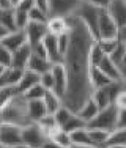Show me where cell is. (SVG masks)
I'll return each mask as SVG.
<instances>
[{"mask_svg": "<svg viewBox=\"0 0 126 148\" xmlns=\"http://www.w3.org/2000/svg\"><path fill=\"white\" fill-rule=\"evenodd\" d=\"M69 46L63 57V66L68 77V87L63 96V106L77 114L79 109L92 98L93 88L90 82L92 60L90 51L96 38L76 16H69Z\"/></svg>", "mask_w": 126, "mask_h": 148, "instance_id": "6da1fadb", "label": "cell"}, {"mask_svg": "<svg viewBox=\"0 0 126 148\" xmlns=\"http://www.w3.org/2000/svg\"><path fill=\"white\" fill-rule=\"evenodd\" d=\"M0 123H11L21 128H25L33 123L27 114V99L24 95L17 93L11 103L0 110Z\"/></svg>", "mask_w": 126, "mask_h": 148, "instance_id": "7a4b0ae2", "label": "cell"}, {"mask_svg": "<svg viewBox=\"0 0 126 148\" xmlns=\"http://www.w3.org/2000/svg\"><path fill=\"white\" fill-rule=\"evenodd\" d=\"M101 11H103V10H99V8H96V6H93V5H88V3L82 2L73 16L77 17L80 22L92 32L93 36L98 40V22H99Z\"/></svg>", "mask_w": 126, "mask_h": 148, "instance_id": "3957f363", "label": "cell"}, {"mask_svg": "<svg viewBox=\"0 0 126 148\" xmlns=\"http://www.w3.org/2000/svg\"><path fill=\"white\" fill-rule=\"evenodd\" d=\"M117 120H118V109L115 107V104H112L110 107L99 110V114L88 123L87 128L103 129V131L112 132L114 129H117Z\"/></svg>", "mask_w": 126, "mask_h": 148, "instance_id": "277c9868", "label": "cell"}, {"mask_svg": "<svg viewBox=\"0 0 126 148\" xmlns=\"http://www.w3.org/2000/svg\"><path fill=\"white\" fill-rule=\"evenodd\" d=\"M0 143L6 148L22 145V128L11 123H0Z\"/></svg>", "mask_w": 126, "mask_h": 148, "instance_id": "5b68a950", "label": "cell"}, {"mask_svg": "<svg viewBox=\"0 0 126 148\" xmlns=\"http://www.w3.org/2000/svg\"><path fill=\"white\" fill-rule=\"evenodd\" d=\"M118 30H120V27L117 25L114 17L109 14L107 10H103L99 14V22H98V40L118 38Z\"/></svg>", "mask_w": 126, "mask_h": 148, "instance_id": "8992f818", "label": "cell"}, {"mask_svg": "<svg viewBox=\"0 0 126 148\" xmlns=\"http://www.w3.org/2000/svg\"><path fill=\"white\" fill-rule=\"evenodd\" d=\"M49 137L44 134V131L38 126V123H32V125L22 128V143L32 148H43Z\"/></svg>", "mask_w": 126, "mask_h": 148, "instance_id": "52a82bcc", "label": "cell"}, {"mask_svg": "<svg viewBox=\"0 0 126 148\" xmlns=\"http://www.w3.org/2000/svg\"><path fill=\"white\" fill-rule=\"evenodd\" d=\"M82 0H49V17H69L76 13Z\"/></svg>", "mask_w": 126, "mask_h": 148, "instance_id": "ba28073f", "label": "cell"}, {"mask_svg": "<svg viewBox=\"0 0 126 148\" xmlns=\"http://www.w3.org/2000/svg\"><path fill=\"white\" fill-rule=\"evenodd\" d=\"M0 44L5 46L8 51L16 52L17 49H21L22 46L29 44L25 30H14V32H10V33H6L5 36H3V40L0 41Z\"/></svg>", "mask_w": 126, "mask_h": 148, "instance_id": "9c48e42d", "label": "cell"}, {"mask_svg": "<svg viewBox=\"0 0 126 148\" xmlns=\"http://www.w3.org/2000/svg\"><path fill=\"white\" fill-rule=\"evenodd\" d=\"M51 71H52V76H54V90L52 91H55L63 101V96L66 93V87H68V77H66L65 66H63V63H55Z\"/></svg>", "mask_w": 126, "mask_h": 148, "instance_id": "30bf717a", "label": "cell"}, {"mask_svg": "<svg viewBox=\"0 0 126 148\" xmlns=\"http://www.w3.org/2000/svg\"><path fill=\"white\" fill-rule=\"evenodd\" d=\"M27 33V41L32 47H35L36 44L43 43V40L46 38V35L49 33L47 32V25L46 24H41V22H29L25 29Z\"/></svg>", "mask_w": 126, "mask_h": 148, "instance_id": "8fae6325", "label": "cell"}, {"mask_svg": "<svg viewBox=\"0 0 126 148\" xmlns=\"http://www.w3.org/2000/svg\"><path fill=\"white\" fill-rule=\"evenodd\" d=\"M43 44H44V47H46L47 58L52 65H55V63H63V57L60 54V47H58V36L47 33L46 38L43 40Z\"/></svg>", "mask_w": 126, "mask_h": 148, "instance_id": "7c38bea8", "label": "cell"}, {"mask_svg": "<svg viewBox=\"0 0 126 148\" xmlns=\"http://www.w3.org/2000/svg\"><path fill=\"white\" fill-rule=\"evenodd\" d=\"M33 54V49L30 44L22 46L21 49H17L16 52H13V62H11V68H17V69H27L29 60Z\"/></svg>", "mask_w": 126, "mask_h": 148, "instance_id": "4fadbf2b", "label": "cell"}, {"mask_svg": "<svg viewBox=\"0 0 126 148\" xmlns=\"http://www.w3.org/2000/svg\"><path fill=\"white\" fill-rule=\"evenodd\" d=\"M46 25H47V32H49V33L55 35V36L69 33V19H68V17L51 16Z\"/></svg>", "mask_w": 126, "mask_h": 148, "instance_id": "5bb4252c", "label": "cell"}, {"mask_svg": "<svg viewBox=\"0 0 126 148\" xmlns=\"http://www.w3.org/2000/svg\"><path fill=\"white\" fill-rule=\"evenodd\" d=\"M107 11L114 17V21L117 22L118 27L126 25V2L125 0H112Z\"/></svg>", "mask_w": 126, "mask_h": 148, "instance_id": "9a60e30c", "label": "cell"}, {"mask_svg": "<svg viewBox=\"0 0 126 148\" xmlns=\"http://www.w3.org/2000/svg\"><path fill=\"white\" fill-rule=\"evenodd\" d=\"M27 114H29V118L33 123H38L41 118H44L47 115L46 106H44L43 99H32L27 101Z\"/></svg>", "mask_w": 126, "mask_h": 148, "instance_id": "2e32d148", "label": "cell"}, {"mask_svg": "<svg viewBox=\"0 0 126 148\" xmlns=\"http://www.w3.org/2000/svg\"><path fill=\"white\" fill-rule=\"evenodd\" d=\"M52 66H54V65H52V63L49 62L47 58L40 57V55H36V54H32V57H30V60H29V65H27V69L41 76V74L51 71Z\"/></svg>", "mask_w": 126, "mask_h": 148, "instance_id": "e0dca14e", "label": "cell"}, {"mask_svg": "<svg viewBox=\"0 0 126 148\" xmlns=\"http://www.w3.org/2000/svg\"><path fill=\"white\" fill-rule=\"evenodd\" d=\"M90 82H92V88H104V87L110 85L114 80L107 76L106 73H103L98 66H92V71H90Z\"/></svg>", "mask_w": 126, "mask_h": 148, "instance_id": "ac0fdd59", "label": "cell"}, {"mask_svg": "<svg viewBox=\"0 0 126 148\" xmlns=\"http://www.w3.org/2000/svg\"><path fill=\"white\" fill-rule=\"evenodd\" d=\"M92 99L94 101V104L98 106L99 110H104V109L110 107V106L114 104V101H112V98H110V93H109V90H107V87L93 90Z\"/></svg>", "mask_w": 126, "mask_h": 148, "instance_id": "d6986e66", "label": "cell"}, {"mask_svg": "<svg viewBox=\"0 0 126 148\" xmlns=\"http://www.w3.org/2000/svg\"><path fill=\"white\" fill-rule=\"evenodd\" d=\"M98 68L101 69L103 73H106L107 76L110 77L114 82H121V74H120V68H118L117 65H115L114 62H112L110 57H104L103 62L99 63V66Z\"/></svg>", "mask_w": 126, "mask_h": 148, "instance_id": "ffe728a7", "label": "cell"}, {"mask_svg": "<svg viewBox=\"0 0 126 148\" xmlns=\"http://www.w3.org/2000/svg\"><path fill=\"white\" fill-rule=\"evenodd\" d=\"M40 77H41L40 74L32 73V71H29V69H25V71H24L22 79H21V82H19V85H17V91H19L21 95H24L27 90H30L33 85L40 84Z\"/></svg>", "mask_w": 126, "mask_h": 148, "instance_id": "44dd1931", "label": "cell"}, {"mask_svg": "<svg viewBox=\"0 0 126 148\" xmlns=\"http://www.w3.org/2000/svg\"><path fill=\"white\" fill-rule=\"evenodd\" d=\"M99 114V109H98V106L94 104V101L90 98V99H87L85 101V104L82 106V107L79 109V112H77V115L82 120H85L87 123H90L92 120L96 117V115Z\"/></svg>", "mask_w": 126, "mask_h": 148, "instance_id": "7402d4cb", "label": "cell"}, {"mask_svg": "<svg viewBox=\"0 0 126 148\" xmlns=\"http://www.w3.org/2000/svg\"><path fill=\"white\" fill-rule=\"evenodd\" d=\"M0 25L8 32V33H10V32L17 30L16 19H14V10H13V8L2 10V11H0Z\"/></svg>", "mask_w": 126, "mask_h": 148, "instance_id": "603a6c76", "label": "cell"}, {"mask_svg": "<svg viewBox=\"0 0 126 148\" xmlns=\"http://www.w3.org/2000/svg\"><path fill=\"white\" fill-rule=\"evenodd\" d=\"M90 134V139H92L93 145L98 148H106L107 142H109V131H103V129H93V128H87Z\"/></svg>", "mask_w": 126, "mask_h": 148, "instance_id": "cb8c5ba5", "label": "cell"}, {"mask_svg": "<svg viewBox=\"0 0 126 148\" xmlns=\"http://www.w3.org/2000/svg\"><path fill=\"white\" fill-rule=\"evenodd\" d=\"M69 137H71V145L94 147L93 142H92V139H90V134H88V129H87V128H82V129H77V131L71 132V134H69Z\"/></svg>", "mask_w": 126, "mask_h": 148, "instance_id": "d4e9b609", "label": "cell"}, {"mask_svg": "<svg viewBox=\"0 0 126 148\" xmlns=\"http://www.w3.org/2000/svg\"><path fill=\"white\" fill-rule=\"evenodd\" d=\"M43 101H44V106H46L47 114H51V115H54L55 112H57L58 109H60L62 106H63L62 98L58 96V95L55 93V91H47Z\"/></svg>", "mask_w": 126, "mask_h": 148, "instance_id": "484cf974", "label": "cell"}, {"mask_svg": "<svg viewBox=\"0 0 126 148\" xmlns=\"http://www.w3.org/2000/svg\"><path fill=\"white\" fill-rule=\"evenodd\" d=\"M49 139H51L52 142H55L60 148H69L71 147V137H69V134L66 131H63L62 128H58L54 134H51Z\"/></svg>", "mask_w": 126, "mask_h": 148, "instance_id": "4316f807", "label": "cell"}, {"mask_svg": "<svg viewBox=\"0 0 126 148\" xmlns=\"http://www.w3.org/2000/svg\"><path fill=\"white\" fill-rule=\"evenodd\" d=\"M38 126H40L41 129L44 131V134L49 137L51 134H54L55 131L58 129V125H57V121H55V118H54V115H51V114H47L44 118H41L40 121H38Z\"/></svg>", "mask_w": 126, "mask_h": 148, "instance_id": "83f0119b", "label": "cell"}, {"mask_svg": "<svg viewBox=\"0 0 126 148\" xmlns=\"http://www.w3.org/2000/svg\"><path fill=\"white\" fill-rule=\"evenodd\" d=\"M88 126V123L85 121V120H82L79 117L77 114H74L71 118H69V121L66 123L65 126H63V131H66L68 134H71V132H74V131H77V129H82V128H87Z\"/></svg>", "mask_w": 126, "mask_h": 148, "instance_id": "f1b7e54d", "label": "cell"}, {"mask_svg": "<svg viewBox=\"0 0 126 148\" xmlns=\"http://www.w3.org/2000/svg\"><path fill=\"white\" fill-rule=\"evenodd\" d=\"M96 43L101 47V51L104 52V55H106V57H110V55L117 51L118 46H120L118 38H112V40H96Z\"/></svg>", "mask_w": 126, "mask_h": 148, "instance_id": "f546056e", "label": "cell"}, {"mask_svg": "<svg viewBox=\"0 0 126 148\" xmlns=\"http://www.w3.org/2000/svg\"><path fill=\"white\" fill-rule=\"evenodd\" d=\"M17 93H19L17 87H3V88H0V110L11 103V99Z\"/></svg>", "mask_w": 126, "mask_h": 148, "instance_id": "4dcf8cb0", "label": "cell"}, {"mask_svg": "<svg viewBox=\"0 0 126 148\" xmlns=\"http://www.w3.org/2000/svg\"><path fill=\"white\" fill-rule=\"evenodd\" d=\"M24 76V69H17V68H8L5 73V80L6 85L10 87H17Z\"/></svg>", "mask_w": 126, "mask_h": 148, "instance_id": "1f68e13d", "label": "cell"}, {"mask_svg": "<svg viewBox=\"0 0 126 148\" xmlns=\"http://www.w3.org/2000/svg\"><path fill=\"white\" fill-rule=\"evenodd\" d=\"M73 115H74V112L69 110V109L66 107V106H62V107L54 114V118H55V121H57L58 128H63V126H65L66 123L69 121V118H71Z\"/></svg>", "mask_w": 126, "mask_h": 148, "instance_id": "d6a6232c", "label": "cell"}, {"mask_svg": "<svg viewBox=\"0 0 126 148\" xmlns=\"http://www.w3.org/2000/svg\"><path fill=\"white\" fill-rule=\"evenodd\" d=\"M107 145H125L126 147V128H117L110 132Z\"/></svg>", "mask_w": 126, "mask_h": 148, "instance_id": "836d02e7", "label": "cell"}, {"mask_svg": "<svg viewBox=\"0 0 126 148\" xmlns=\"http://www.w3.org/2000/svg\"><path fill=\"white\" fill-rule=\"evenodd\" d=\"M46 93H47V90L44 88L41 84H36V85H33L30 90H27L25 93H24V96H25L27 101H32V99H44Z\"/></svg>", "mask_w": 126, "mask_h": 148, "instance_id": "e575fe53", "label": "cell"}, {"mask_svg": "<svg viewBox=\"0 0 126 148\" xmlns=\"http://www.w3.org/2000/svg\"><path fill=\"white\" fill-rule=\"evenodd\" d=\"M13 10H14V19H16L17 30H25L27 25H29V22H30L29 13L22 11V10H19V8H13Z\"/></svg>", "mask_w": 126, "mask_h": 148, "instance_id": "d590c367", "label": "cell"}, {"mask_svg": "<svg viewBox=\"0 0 126 148\" xmlns=\"http://www.w3.org/2000/svg\"><path fill=\"white\" fill-rule=\"evenodd\" d=\"M29 19H30V22H41V24H47V21H49V14L47 13H44L43 10H40V8H32L30 11H29Z\"/></svg>", "mask_w": 126, "mask_h": 148, "instance_id": "8d00e7d4", "label": "cell"}, {"mask_svg": "<svg viewBox=\"0 0 126 148\" xmlns=\"http://www.w3.org/2000/svg\"><path fill=\"white\" fill-rule=\"evenodd\" d=\"M106 57L104 52L101 51V47L98 46V43L93 44L92 51H90V60H92V66H99V63L103 62V58Z\"/></svg>", "mask_w": 126, "mask_h": 148, "instance_id": "74e56055", "label": "cell"}, {"mask_svg": "<svg viewBox=\"0 0 126 148\" xmlns=\"http://www.w3.org/2000/svg\"><path fill=\"white\" fill-rule=\"evenodd\" d=\"M11 62H13V52L0 44V65L5 66V68H11Z\"/></svg>", "mask_w": 126, "mask_h": 148, "instance_id": "f35d334b", "label": "cell"}, {"mask_svg": "<svg viewBox=\"0 0 126 148\" xmlns=\"http://www.w3.org/2000/svg\"><path fill=\"white\" fill-rule=\"evenodd\" d=\"M40 84H41V85H43L47 91H52V90H54V76H52V71L41 74Z\"/></svg>", "mask_w": 126, "mask_h": 148, "instance_id": "ab89813d", "label": "cell"}, {"mask_svg": "<svg viewBox=\"0 0 126 148\" xmlns=\"http://www.w3.org/2000/svg\"><path fill=\"white\" fill-rule=\"evenodd\" d=\"M82 2L88 3V5H93V6H96V8H99V10H107L112 0H82Z\"/></svg>", "mask_w": 126, "mask_h": 148, "instance_id": "60d3db41", "label": "cell"}, {"mask_svg": "<svg viewBox=\"0 0 126 148\" xmlns=\"http://www.w3.org/2000/svg\"><path fill=\"white\" fill-rule=\"evenodd\" d=\"M115 107L117 109H126V87L118 93V96L115 98Z\"/></svg>", "mask_w": 126, "mask_h": 148, "instance_id": "b9f144b4", "label": "cell"}, {"mask_svg": "<svg viewBox=\"0 0 126 148\" xmlns=\"http://www.w3.org/2000/svg\"><path fill=\"white\" fill-rule=\"evenodd\" d=\"M117 128H126V109H118Z\"/></svg>", "mask_w": 126, "mask_h": 148, "instance_id": "7bdbcfd3", "label": "cell"}, {"mask_svg": "<svg viewBox=\"0 0 126 148\" xmlns=\"http://www.w3.org/2000/svg\"><path fill=\"white\" fill-rule=\"evenodd\" d=\"M16 8H19V10H22V11L29 13L32 8H35V2H33V0H22V2L16 6Z\"/></svg>", "mask_w": 126, "mask_h": 148, "instance_id": "ee69618b", "label": "cell"}, {"mask_svg": "<svg viewBox=\"0 0 126 148\" xmlns=\"http://www.w3.org/2000/svg\"><path fill=\"white\" fill-rule=\"evenodd\" d=\"M32 49H33V54L40 55V57H44V58H47V52H46V47H44V44H43V43L36 44L35 47H32ZM47 60H49V58H47Z\"/></svg>", "mask_w": 126, "mask_h": 148, "instance_id": "f6af8a7d", "label": "cell"}, {"mask_svg": "<svg viewBox=\"0 0 126 148\" xmlns=\"http://www.w3.org/2000/svg\"><path fill=\"white\" fill-rule=\"evenodd\" d=\"M35 2V6L40 10H43L44 13L49 14V0H33Z\"/></svg>", "mask_w": 126, "mask_h": 148, "instance_id": "bcb514c9", "label": "cell"}, {"mask_svg": "<svg viewBox=\"0 0 126 148\" xmlns=\"http://www.w3.org/2000/svg\"><path fill=\"white\" fill-rule=\"evenodd\" d=\"M118 41L126 46V25L120 27V30H118Z\"/></svg>", "mask_w": 126, "mask_h": 148, "instance_id": "7dc6e473", "label": "cell"}, {"mask_svg": "<svg viewBox=\"0 0 126 148\" xmlns=\"http://www.w3.org/2000/svg\"><path fill=\"white\" fill-rule=\"evenodd\" d=\"M43 148H60V147H58L55 142H52L51 139H47V140H46V143L43 145Z\"/></svg>", "mask_w": 126, "mask_h": 148, "instance_id": "c3c4849f", "label": "cell"}, {"mask_svg": "<svg viewBox=\"0 0 126 148\" xmlns=\"http://www.w3.org/2000/svg\"><path fill=\"white\" fill-rule=\"evenodd\" d=\"M120 74H121V82L126 87V66H120Z\"/></svg>", "mask_w": 126, "mask_h": 148, "instance_id": "681fc988", "label": "cell"}, {"mask_svg": "<svg viewBox=\"0 0 126 148\" xmlns=\"http://www.w3.org/2000/svg\"><path fill=\"white\" fill-rule=\"evenodd\" d=\"M22 2V0H8V3H10V8H16L19 3Z\"/></svg>", "mask_w": 126, "mask_h": 148, "instance_id": "f907efd6", "label": "cell"}, {"mask_svg": "<svg viewBox=\"0 0 126 148\" xmlns=\"http://www.w3.org/2000/svg\"><path fill=\"white\" fill-rule=\"evenodd\" d=\"M6 33H8V32H6V30H5V29H3V27H2V25H0V41H2V40H3V36H5V35H6Z\"/></svg>", "mask_w": 126, "mask_h": 148, "instance_id": "816d5d0a", "label": "cell"}, {"mask_svg": "<svg viewBox=\"0 0 126 148\" xmlns=\"http://www.w3.org/2000/svg\"><path fill=\"white\" fill-rule=\"evenodd\" d=\"M6 69H8V68H5V66H2V65H0V77H3V76H5Z\"/></svg>", "mask_w": 126, "mask_h": 148, "instance_id": "f5cc1de1", "label": "cell"}, {"mask_svg": "<svg viewBox=\"0 0 126 148\" xmlns=\"http://www.w3.org/2000/svg\"><path fill=\"white\" fill-rule=\"evenodd\" d=\"M69 148H96V147H85V145H71Z\"/></svg>", "mask_w": 126, "mask_h": 148, "instance_id": "db71d44e", "label": "cell"}, {"mask_svg": "<svg viewBox=\"0 0 126 148\" xmlns=\"http://www.w3.org/2000/svg\"><path fill=\"white\" fill-rule=\"evenodd\" d=\"M106 148H126L125 145H107Z\"/></svg>", "mask_w": 126, "mask_h": 148, "instance_id": "11a10c76", "label": "cell"}, {"mask_svg": "<svg viewBox=\"0 0 126 148\" xmlns=\"http://www.w3.org/2000/svg\"><path fill=\"white\" fill-rule=\"evenodd\" d=\"M120 66H126V52H125V57H123V62H121Z\"/></svg>", "mask_w": 126, "mask_h": 148, "instance_id": "9f6ffc18", "label": "cell"}, {"mask_svg": "<svg viewBox=\"0 0 126 148\" xmlns=\"http://www.w3.org/2000/svg\"><path fill=\"white\" fill-rule=\"evenodd\" d=\"M16 148H32V147H27V145H24V143H22V145H19V147H16Z\"/></svg>", "mask_w": 126, "mask_h": 148, "instance_id": "6f0895ef", "label": "cell"}, {"mask_svg": "<svg viewBox=\"0 0 126 148\" xmlns=\"http://www.w3.org/2000/svg\"><path fill=\"white\" fill-rule=\"evenodd\" d=\"M0 11H2V10H0Z\"/></svg>", "mask_w": 126, "mask_h": 148, "instance_id": "680465c9", "label": "cell"}, {"mask_svg": "<svg viewBox=\"0 0 126 148\" xmlns=\"http://www.w3.org/2000/svg\"><path fill=\"white\" fill-rule=\"evenodd\" d=\"M125 2H126V0H125Z\"/></svg>", "mask_w": 126, "mask_h": 148, "instance_id": "91938a15", "label": "cell"}]
</instances>
